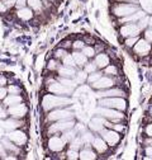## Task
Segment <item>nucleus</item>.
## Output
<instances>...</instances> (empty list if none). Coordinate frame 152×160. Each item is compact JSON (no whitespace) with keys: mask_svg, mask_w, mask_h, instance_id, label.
<instances>
[{"mask_svg":"<svg viewBox=\"0 0 152 160\" xmlns=\"http://www.w3.org/2000/svg\"><path fill=\"white\" fill-rule=\"evenodd\" d=\"M72 103V99L69 98L67 95H57V94H46L42 98V109L45 112H50L55 108H61L70 106Z\"/></svg>","mask_w":152,"mask_h":160,"instance_id":"f257e3e1","label":"nucleus"},{"mask_svg":"<svg viewBox=\"0 0 152 160\" xmlns=\"http://www.w3.org/2000/svg\"><path fill=\"white\" fill-rule=\"evenodd\" d=\"M99 107H107L118 111H126L127 101L123 97H105L99 98Z\"/></svg>","mask_w":152,"mask_h":160,"instance_id":"f03ea898","label":"nucleus"},{"mask_svg":"<svg viewBox=\"0 0 152 160\" xmlns=\"http://www.w3.org/2000/svg\"><path fill=\"white\" fill-rule=\"evenodd\" d=\"M140 8H138V4H131V3H116L113 7H112V13L114 17L117 18H123V17H127L132 13L137 12Z\"/></svg>","mask_w":152,"mask_h":160,"instance_id":"7ed1b4c3","label":"nucleus"},{"mask_svg":"<svg viewBox=\"0 0 152 160\" xmlns=\"http://www.w3.org/2000/svg\"><path fill=\"white\" fill-rule=\"evenodd\" d=\"M74 118V112L67 108H55L50 111L47 114V121L56 122V121H64V119H71Z\"/></svg>","mask_w":152,"mask_h":160,"instance_id":"20e7f679","label":"nucleus"},{"mask_svg":"<svg viewBox=\"0 0 152 160\" xmlns=\"http://www.w3.org/2000/svg\"><path fill=\"white\" fill-rule=\"evenodd\" d=\"M99 116L104 117L107 121H110V122H121L126 118L123 111L107 108V107H99Z\"/></svg>","mask_w":152,"mask_h":160,"instance_id":"39448f33","label":"nucleus"},{"mask_svg":"<svg viewBox=\"0 0 152 160\" xmlns=\"http://www.w3.org/2000/svg\"><path fill=\"white\" fill-rule=\"evenodd\" d=\"M75 122L74 119H64V121H56L52 122L48 127V133L50 135H56V133H60V132H65L70 128H74Z\"/></svg>","mask_w":152,"mask_h":160,"instance_id":"423d86ee","label":"nucleus"},{"mask_svg":"<svg viewBox=\"0 0 152 160\" xmlns=\"http://www.w3.org/2000/svg\"><path fill=\"white\" fill-rule=\"evenodd\" d=\"M47 90L52 94H57V95H70L72 93V89L65 87L61 82H59V80H51V82L48 83L47 85Z\"/></svg>","mask_w":152,"mask_h":160,"instance_id":"0eeeda50","label":"nucleus"},{"mask_svg":"<svg viewBox=\"0 0 152 160\" xmlns=\"http://www.w3.org/2000/svg\"><path fill=\"white\" fill-rule=\"evenodd\" d=\"M100 135L104 141L108 144V146H116L121 141V133L112 130V128H104L100 132Z\"/></svg>","mask_w":152,"mask_h":160,"instance_id":"6e6552de","label":"nucleus"},{"mask_svg":"<svg viewBox=\"0 0 152 160\" xmlns=\"http://www.w3.org/2000/svg\"><path fill=\"white\" fill-rule=\"evenodd\" d=\"M114 84H116V80H114L112 76L103 75L97 80V82L91 83V88L97 89V90H103V89H108V88L114 87Z\"/></svg>","mask_w":152,"mask_h":160,"instance_id":"1a4fd4ad","label":"nucleus"},{"mask_svg":"<svg viewBox=\"0 0 152 160\" xmlns=\"http://www.w3.org/2000/svg\"><path fill=\"white\" fill-rule=\"evenodd\" d=\"M65 141L61 138V136H51L48 138V141H47V148L50 151L52 152H61L64 149H65Z\"/></svg>","mask_w":152,"mask_h":160,"instance_id":"9d476101","label":"nucleus"},{"mask_svg":"<svg viewBox=\"0 0 152 160\" xmlns=\"http://www.w3.org/2000/svg\"><path fill=\"white\" fill-rule=\"evenodd\" d=\"M10 117L13 118H18V119H22L23 117L27 116L28 113V107L23 103H18V104H14V106H10L8 108V112H7Z\"/></svg>","mask_w":152,"mask_h":160,"instance_id":"9b49d317","label":"nucleus"},{"mask_svg":"<svg viewBox=\"0 0 152 160\" xmlns=\"http://www.w3.org/2000/svg\"><path fill=\"white\" fill-rule=\"evenodd\" d=\"M119 33L123 38H128V37H136L141 33L140 27L137 26V23H127V24H122Z\"/></svg>","mask_w":152,"mask_h":160,"instance_id":"f8f14e48","label":"nucleus"},{"mask_svg":"<svg viewBox=\"0 0 152 160\" xmlns=\"http://www.w3.org/2000/svg\"><path fill=\"white\" fill-rule=\"evenodd\" d=\"M7 137L10 140V141H13L15 145L21 146V148L24 146L26 142H27V135H26V132L21 131L19 128L13 130V131H9V133H8Z\"/></svg>","mask_w":152,"mask_h":160,"instance_id":"ddd939ff","label":"nucleus"},{"mask_svg":"<svg viewBox=\"0 0 152 160\" xmlns=\"http://www.w3.org/2000/svg\"><path fill=\"white\" fill-rule=\"evenodd\" d=\"M151 42H148L145 38H138V41L133 46V51L138 56H146L151 52Z\"/></svg>","mask_w":152,"mask_h":160,"instance_id":"4468645a","label":"nucleus"},{"mask_svg":"<svg viewBox=\"0 0 152 160\" xmlns=\"http://www.w3.org/2000/svg\"><path fill=\"white\" fill-rule=\"evenodd\" d=\"M97 97L98 98H105V97H126V92L121 88H108V89H103V90H99L97 93Z\"/></svg>","mask_w":152,"mask_h":160,"instance_id":"2eb2a0df","label":"nucleus"},{"mask_svg":"<svg viewBox=\"0 0 152 160\" xmlns=\"http://www.w3.org/2000/svg\"><path fill=\"white\" fill-rule=\"evenodd\" d=\"M146 15V12L143 9H138L137 12L132 13L127 17H123V18H119V23L121 24H127V23H137L142 17Z\"/></svg>","mask_w":152,"mask_h":160,"instance_id":"dca6fc26","label":"nucleus"},{"mask_svg":"<svg viewBox=\"0 0 152 160\" xmlns=\"http://www.w3.org/2000/svg\"><path fill=\"white\" fill-rule=\"evenodd\" d=\"M90 145L93 146V149L95 150L97 154H104L108 150V144L104 141L102 136H94Z\"/></svg>","mask_w":152,"mask_h":160,"instance_id":"f3484780","label":"nucleus"},{"mask_svg":"<svg viewBox=\"0 0 152 160\" xmlns=\"http://www.w3.org/2000/svg\"><path fill=\"white\" fill-rule=\"evenodd\" d=\"M105 121L107 119L102 116H98V117H94L90 123H89V127L93 132H97V133H100L104 128H105Z\"/></svg>","mask_w":152,"mask_h":160,"instance_id":"a211bd4d","label":"nucleus"},{"mask_svg":"<svg viewBox=\"0 0 152 160\" xmlns=\"http://www.w3.org/2000/svg\"><path fill=\"white\" fill-rule=\"evenodd\" d=\"M93 58H94V62L97 64L98 69H104L105 66H108L110 64L109 56L107 53H104V52H99L98 55H95Z\"/></svg>","mask_w":152,"mask_h":160,"instance_id":"6ab92c4d","label":"nucleus"},{"mask_svg":"<svg viewBox=\"0 0 152 160\" xmlns=\"http://www.w3.org/2000/svg\"><path fill=\"white\" fill-rule=\"evenodd\" d=\"M17 17L23 22H28L34 17V13L29 7H23V8H19L17 10Z\"/></svg>","mask_w":152,"mask_h":160,"instance_id":"aec40b11","label":"nucleus"},{"mask_svg":"<svg viewBox=\"0 0 152 160\" xmlns=\"http://www.w3.org/2000/svg\"><path fill=\"white\" fill-rule=\"evenodd\" d=\"M4 149L7 150V152H10L13 155H19L21 154V146H18L15 145L13 141H10V140L7 137V138H3V141H2Z\"/></svg>","mask_w":152,"mask_h":160,"instance_id":"412c9836","label":"nucleus"},{"mask_svg":"<svg viewBox=\"0 0 152 160\" xmlns=\"http://www.w3.org/2000/svg\"><path fill=\"white\" fill-rule=\"evenodd\" d=\"M24 125L23 121H21V119H18V118H9V119H5V122H4V128L7 131H13V130H17V128H21L22 126Z\"/></svg>","mask_w":152,"mask_h":160,"instance_id":"4be33fe9","label":"nucleus"},{"mask_svg":"<svg viewBox=\"0 0 152 160\" xmlns=\"http://www.w3.org/2000/svg\"><path fill=\"white\" fill-rule=\"evenodd\" d=\"M97 158H98V155L94 149L81 148V150H79V159H81V160H95Z\"/></svg>","mask_w":152,"mask_h":160,"instance_id":"5701e85b","label":"nucleus"},{"mask_svg":"<svg viewBox=\"0 0 152 160\" xmlns=\"http://www.w3.org/2000/svg\"><path fill=\"white\" fill-rule=\"evenodd\" d=\"M3 101H4L5 107H10V106H14V104H18V103H22L23 98H22L21 94H8Z\"/></svg>","mask_w":152,"mask_h":160,"instance_id":"b1692460","label":"nucleus"},{"mask_svg":"<svg viewBox=\"0 0 152 160\" xmlns=\"http://www.w3.org/2000/svg\"><path fill=\"white\" fill-rule=\"evenodd\" d=\"M71 55H72V58H74V61H75V65L78 66V68H83L88 62V57L81 51H76L75 50Z\"/></svg>","mask_w":152,"mask_h":160,"instance_id":"393cba45","label":"nucleus"},{"mask_svg":"<svg viewBox=\"0 0 152 160\" xmlns=\"http://www.w3.org/2000/svg\"><path fill=\"white\" fill-rule=\"evenodd\" d=\"M57 72L61 78H74V75L76 74V70L75 68H71V66H65V65H60L59 69H57Z\"/></svg>","mask_w":152,"mask_h":160,"instance_id":"a878e982","label":"nucleus"},{"mask_svg":"<svg viewBox=\"0 0 152 160\" xmlns=\"http://www.w3.org/2000/svg\"><path fill=\"white\" fill-rule=\"evenodd\" d=\"M27 5L33 12H41L43 9V0H27Z\"/></svg>","mask_w":152,"mask_h":160,"instance_id":"bb28decb","label":"nucleus"},{"mask_svg":"<svg viewBox=\"0 0 152 160\" xmlns=\"http://www.w3.org/2000/svg\"><path fill=\"white\" fill-rule=\"evenodd\" d=\"M74 80H75V83L76 84H84L85 82H86V79H88V74L84 71V70H81V71H76V74L74 75V78H72Z\"/></svg>","mask_w":152,"mask_h":160,"instance_id":"cd10ccee","label":"nucleus"},{"mask_svg":"<svg viewBox=\"0 0 152 160\" xmlns=\"http://www.w3.org/2000/svg\"><path fill=\"white\" fill-rule=\"evenodd\" d=\"M105 127L112 128V130L117 131L119 133L121 132H124V130H126V126L122 125V123H119V122H108V121H105Z\"/></svg>","mask_w":152,"mask_h":160,"instance_id":"c85d7f7f","label":"nucleus"},{"mask_svg":"<svg viewBox=\"0 0 152 160\" xmlns=\"http://www.w3.org/2000/svg\"><path fill=\"white\" fill-rule=\"evenodd\" d=\"M103 74H105V75H108V76H117V75H118V69H117V66L109 64L108 66H105V68L103 69Z\"/></svg>","mask_w":152,"mask_h":160,"instance_id":"c756f323","label":"nucleus"},{"mask_svg":"<svg viewBox=\"0 0 152 160\" xmlns=\"http://www.w3.org/2000/svg\"><path fill=\"white\" fill-rule=\"evenodd\" d=\"M76 136V133L72 131V128H70V130H67V131H65V132H62V136H61V138L65 141V144H70L71 141H72V138Z\"/></svg>","mask_w":152,"mask_h":160,"instance_id":"7c9ffc66","label":"nucleus"},{"mask_svg":"<svg viewBox=\"0 0 152 160\" xmlns=\"http://www.w3.org/2000/svg\"><path fill=\"white\" fill-rule=\"evenodd\" d=\"M84 142H83V138L81 137H74L72 141L70 142V149H75V150H80L83 148Z\"/></svg>","mask_w":152,"mask_h":160,"instance_id":"2f4dec72","label":"nucleus"},{"mask_svg":"<svg viewBox=\"0 0 152 160\" xmlns=\"http://www.w3.org/2000/svg\"><path fill=\"white\" fill-rule=\"evenodd\" d=\"M83 70H84L86 74H91V72L97 71V70H99V69H98L97 64H95L94 61H88V62L83 66Z\"/></svg>","mask_w":152,"mask_h":160,"instance_id":"473e14b6","label":"nucleus"},{"mask_svg":"<svg viewBox=\"0 0 152 160\" xmlns=\"http://www.w3.org/2000/svg\"><path fill=\"white\" fill-rule=\"evenodd\" d=\"M61 60H62V65H65V66H71V68H76L75 61H74V58H72V55H71V53L67 52Z\"/></svg>","mask_w":152,"mask_h":160,"instance_id":"72a5a7b5","label":"nucleus"},{"mask_svg":"<svg viewBox=\"0 0 152 160\" xmlns=\"http://www.w3.org/2000/svg\"><path fill=\"white\" fill-rule=\"evenodd\" d=\"M81 52L88 57V58H93L95 55H97V52H95V48L93 46H84Z\"/></svg>","mask_w":152,"mask_h":160,"instance_id":"f704fd0d","label":"nucleus"},{"mask_svg":"<svg viewBox=\"0 0 152 160\" xmlns=\"http://www.w3.org/2000/svg\"><path fill=\"white\" fill-rule=\"evenodd\" d=\"M142 9L147 13H152V0H138Z\"/></svg>","mask_w":152,"mask_h":160,"instance_id":"c9c22d12","label":"nucleus"},{"mask_svg":"<svg viewBox=\"0 0 152 160\" xmlns=\"http://www.w3.org/2000/svg\"><path fill=\"white\" fill-rule=\"evenodd\" d=\"M100 76H103V72L102 71H94V72H91V74H88V82L91 84V83H94V82H97V80L100 78Z\"/></svg>","mask_w":152,"mask_h":160,"instance_id":"e433bc0d","label":"nucleus"},{"mask_svg":"<svg viewBox=\"0 0 152 160\" xmlns=\"http://www.w3.org/2000/svg\"><path fill=\"white\" fill-rule=\"evenodd\" d=\"M59 66H60L59 61H57V60H55V58L50 60V61L47 62V65H46V68H47V70H48V71H57Z\"/></svg>","mask_w":152,"mask_h":160,"instance_id":"4c0bfd02","label":"nucleus"},{"mask_svg":"<svg viewBox=\"0 0 152 160\" xmlns=\"http://www.w3.org/2000/svg\"><path fill=\"white\" fill-rule=\"evenodd\" d=\"M148 19H150V17H147V15H145V17H142L140 21L137 22V26L140 27V29L141 31H145L147 27H148Z\"/></svg>","mask_w":152,"mask_h":160,"instance_id":"58836bf2","label":"nucleus"},{"mask_svg":"<svg viewBox=\"0 0 152 160\" xmlns=\"http://www.w3.org/2000/svg\"><path fill=\"white\" fill-rule=\"evenodd\" d=\"M66 158L69 160H76L79 159V150H75V149H69L66 152Z\"/></svg>","mask_w":152,"mask_h":160,"instance_id":"ea45409f","label":"nucleus"},{"mask_svg":"<svg viewBox=\"0 0 152 160\" xmlns=\"http://www.w3.org/2000/svg\"><path fill=\"white\" fill-rule=\"evenodd\" d=\"M7 89H8V94H21L22 93L21 87L17 85V84H10Z\"/></svg>","mask_w":152,"mask_h":160,"instance_id":"a19ab883","label":"nucleus"},{"mask_svg":"<svg viewBox=\"0 0 152 160\" xmlns=\"http://www.w3.org/2000/svg\"><path fill=\"white\" fill-rule=\"evenodd\" d=\"M84 46H85V43H84V41H81V39H76V41H74L71 45V47L76 51H81Z\"/></svg>","mask_w":152,"mask_h":160,"instance_id":"79ce46f5","label":"nucleus"},{"mask_svg":"<svg viewBox=\"0 0 152 160\" xmlns=\"http://www.w3.org/2000/svg\"><path fill=\"white\" fill-rule=\"evenodd\" d=\"M137 41H138V36H136V37H128V38H126L124 45H126L127 47H133Z\"/></svg>","mask_w":152,"mask_h":160,"instance_id":"37998d69","label":"nucleus"},{"mask_svg":"<svg viewBox=\"0 0 152 160\" xmlns=\"http://www.w3.org/2000/svg\"><path fill=\"white\" fill-rule=\"evenodd\" d=\"M143 36H145V39H147L148 42H152V27L146 28V29H145Z\"/></svg>","mask_w":152,"mask_h":160,"instance_id":"c03bdc74","label":"nucleus"},{"mask_svg":"<svg viewBox=\"0 0 152 160\" xmlns=\"http://www.w3.org/2000/svg\"><path fill=\"white\" fill-rule=\"evenodd\" d=\"M67 53V51H66V48H59V50H56V52H55V56H56V58H62Z\"/></svg>","mask_w":152,"mask_h":160,"instance_id":"a18cd8bd","label":"nucleus"},{"mask_svg":"<svg viewBox=\"0 0 152 160\" xmlns=\"http://www.w3.org/2000/svg\"><path fill=\"white\" fill-rule=\"evenodd\" d=\"M7 95H8V89L5 87H0V101H3Z\"/></svg>","mask_w":152,"mask_h":160,"instance_id":"49530a36","label":"nucleus"},{"mask_svg":"<svg viewBox=\"0 0 152 160\" xmlns=\"http://www.w3.org/2000/svg\"><path fill=\"white\" fill-rule=\"evenodd\" d=\"M15 7H17V9L27 7V0H17V2H15Z\"/></svg>","mask_w":152,"mask_h":160,"instance_id":"de8ad7c7","label":"nucleus"},{"mask_svg":"<svg viewBox=\"0 0 152 160\" xmlns=\"http://www.w3.org/2000/svg\"><path fill=\"white\" fill-rule=\"evenodd\" d=\"M15 2H17V0H3V3L8 7V9H9V8L15 7Z\"/></svg>","mask_w":152,"mask_h":160,"instance_id":"09e8293b","label":"nucleus"},{"mask_svg":"<svg viewBox=\"0 0 152 160\" xmlns=\"http://www.w3.org/2000/svg\"><path fill=\"white\" fill-rule=\"evenodd\" d=\"M8 12V7L3 3V0H0V14H5Z\"/></svg>","mask_w":152,"mask_h":160,"instance_id":"8fccbe9b","label":"nucleus"},{"mask_svg":"<svg viewBox=\"0 0 152 160\" xmlns=\"http://www.w3.org/2000/svg\"><path fill=\"white\" fill-rule=\"evenodd\" d=\"M8 83V79L5 75H0V87H5Z\"/></svg>","mask_w":152,"mask_h":160,"instance_id":"3c124183","label":"nucleus"},{"mask_svg":"<svg viewBox=\"0 0 152 160\" xmlns=\"http://www.w3.org/2000/svg\"><path fill=\"white\" fill-rule=\"evenodd\" d=\"M117 3H131V4H138V0H116Z\"/></svg>","mask_w":152,"mask_h":160,"instance_id":"603ef678","label":"nucleus"},{"mask_svg":"<svg viewBox=\"0 0 152 160\" xmlns=\"http://www.w3.org/2000/svg\"><path fill=\"white\" fill-rule=\"evenodd\" d=\"M146 135H147L148 137H152V123L146 127Z\"/></svg>","mask_w":152,"mask_h":160,"instance_id":"864d4df0","label":"nucleus"},{"mask_svg":"<svg viewBox=\"0 0 152 160\" xmlns=\"http://www.w3.org/2000/svg\"><path fill=\"white\" fill-rule=\"evenodd\" d=\"M146 155H147L148 159H152V146H148L146 149Z\"/></svg>","mask_w":152,"mask_h":160,"instance_id":"5fc2aeb1","label":"nucleus"},{"mask_svg":"<svg viewBox=\"0 0 152 160\" xmlns=\"http://www.w3.org/2000/svg\"><path fill=\"white\" fill-rule=\"evenodd\" d=\"M0 155H2V156H7V150L4 149V146H3V144H0Z\"/></svg>","mask_w":152,"mask_h":160,"instance_id":"6e6d98bb","label":"nucleus"},{"mask_svg":"<svg viewBox=\"0 0 152 160\" xmlns=\"http://www.w3.org/2000/svg\"><path fill=\"white\" fill-rule=\"evenodd\" d=\"M71 45H72L71 41H65V42L62 43V48H69V47H71Z\"/></svg>","mask_w":152,"mask_h":160,"instance_id":"4d7b16f0","label":"nucleus"},{"mask_svg":"<svg viewBox=\"0 0 152 160\" xmlns=\"http://www.w3.org/2000/svg\"><path fill=\"white\" fill-rule=\"evenodd\" d=\"M5 116H7V112H4L3 111V107L0 106V117H5Z\"/></svg>","mask_w":152,"mask_h":160,"instance_id":"13d9d810","label":"nucleus"},{"mask_svg":"<svg viewBox=\"0 0 152 160\" xmlns=\"http://www.w3.org/2000/svg\"><path fill=\"white\" fill-rule=\"evenodd\" d=\"M146 144H147L148 146H152V137H150V138L147 140V141H146Z\"/></svg>","mask_w":152,"mask_h":160,"instance_id":"bf43d9fd","label":"nucleus"},{"mask_svg":"<svg viewBox=\"0 0 152 160\" xmlns=\"http://www.w3.org/2000/svg\"><path fill=\"white\" fill-rule=\"evenodd\" d=\"M148 27H152V17H150L148 19Z\"/></svg>","mask_w":152,"mask_h":160,"instance_id":"052dcab7","label":"nucleus"},{"mask_svg":"<svg viewBox=\"0 0 152 160\" xmlns=\"http://www.w3.org/2000/svg\"><path fill=\"white\" fill-rule=\"evenodd\" d=\"M150 114L152 116V106H151V108H150Z\"/></svg>","mask_w":152,"mask_h":160,"instance_id":"680f3d73","label":"nucleus"},{"mask_svg":"<svg viewBox=\"0 0 152 160\" xmlns=\"http://www.w3.org/2000/svg\"><path fill=\"white\" fill-rule=\"evenodd\" d=\"M43 2H53V0H43Z\"/></svg>","mask_w":152,"mask_h":160,"instance_id":"e2e57ef3","label":"nucleus"}]
</instances>
